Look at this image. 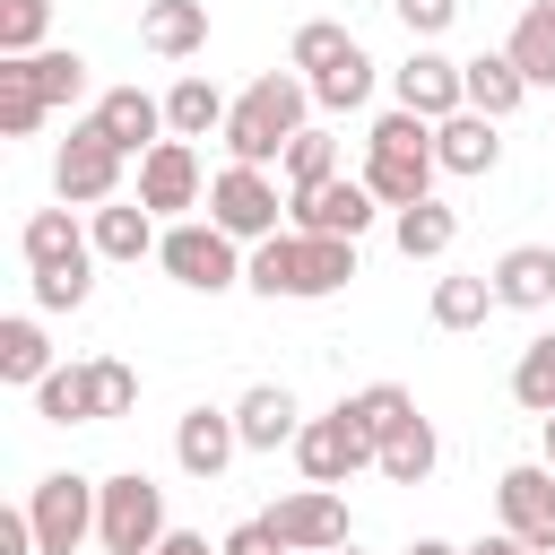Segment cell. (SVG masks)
Here are the masks:
<instances>
[{"label": "cell", "instance_id": "cell-46", "mask_svg": "<svg viewBox=\"0 0 555 555\" xmlns=\"http://www.w3.org/2000/svg\"><path fill=\"white\" fill-rule=\"evenodd\" d=\"M538 442H546V468H555V416H538Z\"/></svg>", "mask_w": 555, "mask_h": 555}, {"label": "cell", "instance_id": "cell-45", "mask_svg": "<svg viewBox=\"0 0 555 555\" xmlns=\"http://www.w3.org/2000/svg\"><path fill=\"white\" fill-rule=\"evenodd\" d=\"M408 555H468V546H451V538H416Z\"/></svg>", "mask_w": 555, "mask_h": 555}, {"label": "cell", "instance_id": "cell-30", "mask_svg": "<svg viewBox=\"0 0 555 555\" xmlns=\"http://www.w3.org/2000/svg\"><path fill=\"white\" fill-rule=\"evenodd\" d=\"M17 61H26V78H35V95H43L52 113L87 95V52H61V43H43V52H17Z\"/></svg>", "mask_w": 555, "mask_h": 555}, {"label": "cell", "instance_id": "cell-32", "mask_svg": "<svg viewBox=\"0 0 555 555\" xmlns=\"http://www.w3.org/2000/svg\"><path fill=\"white\" fill-rule=\"evenodd\" d=\"M338 408L356 416V434H373V451H382V442H390V434L416 416V399H408L399 382H364V390H356V399H338Z\"/></svg>", "mask_w": 555, "mask_h": 555}, {"label": "cell", "instance_id": "cell-27", "mask_svg": "<svg viewBox=\"0 0 555 555\" xmlns=\"http://www.w3.org/2000/svg\"><path fill=\"white\" fill-rule=\"evenodd\" d=\"M43 373H52V338H43V321H35V312H9V321H0V382L35 390Z\"/></svg>", "mask_w": 555, "mask_h": 555}, {"label": "cell", "instance_id": "cell-14", "mask_svg": "<svg viewBox=\"0 0 555 555\" xmlns=\"http://www.w3.org/2000/svg\"><path fill=\"white\" fill-rule=\"evenodd\" d=\"M234 451H243V434H234V408H182V425H173V460H182V477L217 486Z\"/></svg>", "mask_w": 555, "mask_h": 555}, {"label": "cell", "instance_id": "cell-21", "mask_svg": "<svg viewBox=\"0 0 555 555\" xmlns=\"http://www.w3.org/2000/svg\"><path fill=\"white\" fill-rule=\"evenodd\" d=\"M486 278H494V295H503L512 312H546V304H555V251H546V243H512Z\"/></svg>", "mask_w": 555, "mask_h": 555}, {"label": "cell", "instance_id": "cell-2", "mask_svg": "<svg viewBox=\"0 0 555 555\" xmlns=\"http://www.w3.org/2000/svg\"><path fill=\"white\" fill-rule=\"evenodd\" d=\"M156 260H165V278L191 286V295H225V286H243V243H234L217 217H173L165 243H156Z\"/></svg>", "mask_w": 555, "mask_h": 555}, {"label": "cell", "instance_id": "cell-42", "mask_svg": "<svg viewBox=\"0 0 555 555\" xmlns=\"http://www.w3.org/2000/svg\"><path fill=\"white\" fill-rule=\"evenodd\" d=\"M390 9H399V26H408L416 43H434V35L460 17V0H390Z\"/></svg>", "mask_w": 555, "mask_h": 555}, {"label": "cell", "instance_id": "cell-24", "mask_svg": "<svg viewBox=\"0 0 555 555\" xmlns=\"http://www.w3.org/2000/svg\"><path fill=\"white\" fill-rule=\"evenodd\" d=\"M225 113H234V104H225L217 78H199V69L165 87V130H173V139H208V130H225Z\"/></svg>", "mask_w": 555, "mask_h": 555}, {"label": "cell", "instance_id": "cell-16", "mask_svg": "<svg viewBox=\"0 0 555 555\" xmlns=\"http://www.w3.org/2000/svg\"><path fill=\"white\" fill-rule=\"evenodd\" d=\"M434 165L442 173H494L503 165V139H494V113H477V104H460L451 121H434Z\"/></svg>", "mask_w": 555, "mask_h": 555}, {"label": "cell", "instance_id": "cell-9", "mask_svg": "<svg viewBox=\"0 0 555 555\" xmlns=\"http://www.w3.org/2000/svg\"><path fill=\"white\" fill-rule=\"evenodd\" d=\"M494 512H503V529H512L529 555H555V468H546V460L503 468V477H494Z\"/></svg>", "mask_w": 555, "mask_h": 555}, {"label": "cell", "instance_id": "cell-44", "mask_svg": "<svg viewBox=\"0 0 555 555\" xmlns=\"http://www.w3.org/2000/svg\"><path fill=\"white\" fill-rule=\"evenodd\" d=\"M468 555H529V546H520V538H512V529H494V538H477V546H468Z\"/></svg>", "mask_w": 555, "mask_h": 555}, {"label": "cell", "instance_id": "cell-35", "mask_svg": "<svg viewBox=\"0 0 555 555\" xmlns=\"http://www.w3.org/2000/svg\"><path fill=\"white\" fill-rule=\"evenodd\" d=\"M356 52V35L338 26V17H304L295 26V43H286V69H304V78H321L330 61H347Z\"/></svg>", "mask_w": 555, "mask_h": 555}, {"label": "cell", "instance_id": "cell-17", "mask_svg": "<svg viewBox=\"0 0 555 555\" xmlns=\"http://www.w3.org/2000/svg\"><path fill=\"white\" fill-rule=\"evenodd\" d=\"M434 147H364V191L382 199V208H416V199H434Z\"/></svg>", "mask_w": 555, "mask_h": 555}, {"label": "cell", "instance_id": "cell-28", "mask_svg": "<svg viewBox=\"0 0 555 555\" xmlns=\"http://www.w3.org/2000/svg\"><path fill=\"white\" fill-rule=\"evenodd\" d=\"M434 460H442V434H434L425 416H408V425L373 451V468H382L390 486H425V477H434Z\"/></svg>", "mask_w": 555, "mask_h": 555}, {"label": "cell", "instance_id": "cell-15", "mask_svg": "<svg viewBox=\"0 0 555 555\" xmlns=\"http://www.w3.org/2000/svg\"><path fill=\"white\" fill-rule=\"evenodd\" d=\"M234 434H243V451H295V434H304L295 390H286V382H251V390L234 399Z\"/></svg>", "mask_w": 555, "mask_h": 555}, {"label": "cell", "instance_id": "cell-25", "mask_svg": "<svg viewBox=\"0 0 555 555\" xmlns=\"http://www.w3.org/2000/svg\"><path fill=\"white\" fill-rule=\"evenodd\" d=\"M390 243H399L408 260H442V251L460 243V208H442V199H416V208H390Z\"/></svg>", "mask_w": 555, "mask_h": 555}, {"label": "cell", "instance_id": "cell-36", "mask_svg": "<svg viewBox=\"0 0 555 555\" xmlns=\"http://www.w3.org/2000/svg\"><path fill=\"white\" fill-rule=\"evenodd\" d=\"M243 286H251V295H269V304H278V295L295 304V234L251 243V251H243Z\"/></svg>", "mask_w": 555, "mask_h": 555}, {"label": "cell", "instance_id": "cell-8", "mask_svg": "<svg viewBox=\"0 0 555 555\" xmlns=\"http://www.w3.org/2000/svg\"><path fill=\"white\" fill-rule=\"evenodd\" d=\"M295 468H304V486H347L356 468H373V434H356L347 408L304 416V434H295Z\"/></svg>", "mask_w": 555, "mask_h": 555}, {"label": "cell", "instance_id": "cell-12", "mask_svg": "<svg viewBox=\"0 0 555 555\" xmlns=\"http://www.w3.org/2000/svg\"><path fill=\"white\" fill-rule=\"evenodd\" d=\"M139 199L156 217H182V208H208V182H199V147L191 139H156L139 156Z\"/></svg>", "mask_w": 555, "mask_h": 555}, {"label": "cell", "instance_id": "cell-5", "mask_svg": "<svg viewBox=\"0 0 555 555\" xmlns=\"http://www.w3.org/2000/svg\"><path fill=\"white\" fill-rule=\"evenodd\" d=\"M121 147L95 130V121H78L69 139H61V156H52V191L69 199V208H104V199H121Z\"/></svg>", "mask_w": 555, "mask_h": 555}, {"label": "cell", "instance_id": "cell-41", "mask_svg": "<svg viewBox=\"0 0 555 555\" xmlns=\"http://www.w3.org/2000/svg\"><path fill=\"white\" fill-rule=\"evenodd\" d=\"M52 0H0V52H43Z\"/></svg>", "mask_w": 555, "mask_h": 555}, {"label": "cell", "instance_id": "cell-18", "mask_svg": "<svg viewBox=\"0 0 555 555\" xmlns=\"http://www.w3.org/2000/svg\"><path fill=\"white\" fill-rule=\"evenodd\" d=\"M87 234H95V260H147V251L165 243L147 199H104V208H87Z\"/></svg>", "mask_w": 555, "mask_h": 555}, {"label": "cell", "instance_id": "cell-11", "mask_svg": "<svg viewBox=\"0 0 555 555\" xmlns=\"http://www.w3.org/2000/svg\"><path fill=\"white\" fill-rule=\"evenodd\" d=\"M390 104H408V113H425V121H451V113L468 104V69H460L451 52H434V43H416V52L390 69Z\"/></svg>", "mask_w": 555, "mask_h": 555}, {"label": "cell", "instance_id": "cell-47", "mask_svg": "<svg viewBox=\"0 0 555 555\" xmlns=\"http://www.w3.org/2000/svg\"><path fill=\"white\" fill-rule=\"evenodd\" d=\"M330 555H364V546H356V538H347V546H330Z\"/></svg>", "mask_w": 555, "mask_h": 555}, {"label": "cell", "instance_id": "cell-4", "mask_svg": "<svg viewBox=\"0 0 555 555\" xmlns=\"http://www.w3.org/2000/svg\"><path fill=\"white\" fill-rule=\"evenodd\" d=\"M95 494H104V477H78V468L35 477V486H26L35 546H43V555H78V546H95Z\"/></svg>", "mask_w": 555, "mask_h": 555}, {"label": "cell", "instance_id": "cell-33", "mask_svg": "<svg viewBox=\"0 0 555 555\" xmlns=\"http://www.w3.org/2000/svg\"><path fill=\"white\" fill-rule=\"evenodd\" d=\"M278 173H286V191H312V182H330V173H338V139H330L321 121H304V130L286 139Z\"/></svg>", "mask_w": 555, "mask_h": 555}, {"label": "cell", "instance_id": "cell-1", "mask_svg": "<svg viewBox=\"0 0 555 555\" xmlns=\"http://www.w3.org/2000/svg\"><path fill=\"white\" fill-rule=\"evenodd\" d=\"M304 121H312V78H304V69H260V78L234 95V113H225L217 139H225L234 165H278Z\"/></svg>", "mask_w": 555, "mask_h": 555}, {"label": "cell", "instance_id": "cell-34", "mask_svg": "<svg viewBox=\"0 0 555 555\" xmlns=\"http://www.w3.org/2000/svg\"><path fill=\"white\" fill-rule=\"evenodd\" d=\"M35 416H43V425H95V408H87V364H52V373L35 382Z\"/></svg>", "mask_w": 555, "mask_h": 555}, {"label": "cell", "instance_id": "cell-6", "mask_svg": "<svg viewBox=\"0 0 555 555\" xmlns=\"http://www.w3.org/2000/svg\"><path fill=\"white\" fill-rule=\"evenodd\" d=\"M260 520H269L278 555H330V546H347V494H338V486H295V494L269 503Z\"/></svg>", "mask_w": 555, "mask_h": 555}, {"label": "cell", "instance_id": "cell-20", "mask_svg": "<svg viewBox=\"0 0 555 555\" xmlns=\"http://www.w3.org/2000/svg\"><path fill=\"white\" fill-rule=\"evenodd\" d=\"M139 43L156 61H191L208 43V0H147L139 9Z\"/></svg>", "mask_w": 555, "mask_h": 555}, {"label": "cell", "instance_id": "cell-19", "mask_svg": "<svg viewBox=\"0 0 555 555\" xmlns=\"http://www.w3.org/2000/svg\"><path fill=\"white\" fill-rule=\"evenodd\" d=\"M17 251H26V269H69V260H95V234H87V225L69 217V199H61V208H35V217H26Z\"/></svg>", "mask_w": 555, "mask_h": 555}, {"label": "cell", "instance_id": "cell-39", "mask_svg": "<svg viewBox=\"0 0 555 555\" xmlns=\"http://www.w3.org/2000/svg\"><path fill=\"white\" fill-rule=\"evenodd\" d=\"M364 95H373V61H364V43H356L347 61H330V69L312 78V104H321V113H356Z\"/></svg>", "mask_w": 555, "mask_h": 555}, {"label": "cell", "instance_id": "cell-13", "mask_svg": "<svg viewBox=\"0 0 555 555\" xmlns=\"http://www.w3.org/2000/svg\"><path fill=\"white\" fill-rule=\"evenodd\" d=\"M87 121H95L121 156H147L156 139H173V130H165V95H147V87H104Z\"/></svg>", "mask_w": 555, "mask_h": 555}, {"label": "cell", "instance_id": "cell-29", "mask_svg": "<svg viewBox=\"0 0 555 555\" xmlns=\"http://www.w3.org/2000/svg\"><path fill=\"white\" fill-rule=\"evenodd\" d=\"M503 52L520 61V78H529V87H555V0H529Z\"/></svg>", "mask_w": 555, "mask_h": 555}, {"label": "cell", "instance_id": "cell-7", "mask_svg": "<svg viewBox=\"0 0 555 555\" xmlns=\"http://www.w3.org/2000/svg\"><path fill=\"white\" fill-rule=\"evenodd\" d=\"M208 217L234 234V243H269V234H286L278 217V182H269V165H225L217 182H208Z\"/></svg>", "mask_w": 555, "mask_h": 555}, {"label": "cell", "instance_id": "cell-40", "mask_svg": "<svg viewBox=\"0 0 555 555\" xmlns=\"http://www.w3.org/2000/svg\"><path fill=\"white\" fill-rule=\"evenodd\" d=\"M35 278V312H78L95 295V260H69V269H26Z\"/></svg>", "mask_w": 555, "mask_h": 555}, {"label": "cell", "instance_id": "cell-26", "mask_svg": "<svg viewBox=\"0 0 555 555\" xmlns=\"http://www.w3.org/2000/svg\"><path fill=\"white\" fill-rule=\"evenodd\" d=\"M460 69H468V104H477V113H494V121H512V113H520L529 78H520V61H512V52H477V61H460Z\"/></svg>", "mask_w": 555, "mask_h": 555}, {"label": "cell", "instance_id": "cell-23", "mask_svg": "<svg viewBox=\"0 0 555 555\" xmlns=\"http://www.w3.org/2000/svg\"><path fill=\"white\" fill-rule=\"evenodd\" d=\"M503 295H494V278L486 269H451V278H434V330H486V312H494Z\"/></svg>", "mask_w": 555, "mask_h": 555}, {"label": "cell", "instance_id": "cell-37", "mask_svg": "<svg viewBox=\"0 0 555 555\" xmlns=\"http://www.w3.org/2000/svg\"><path fill=\"white\" fill-rule=\"evenodd\" d=\"M87 408H95V425L130 416V408H139V373H130L121 356H87Z\"/></svg>", "mask_w": 555, "mask_h": 555}, {"label": "cell", "instance_id": "cell-22", "mask_svg": "<svg viewBox=\"0 0 555 555\" xmlns=\"http://www.w3.org/2000/svg\"><path fill=\"white\" fill-rule=\"evenodd\" d=\"M356 278V243L347 234H295V304H321Z\"/></svg>", "mask_w": 555, "mask_h": 555}, {"label": "cell", "instance_id": "cell-31", "mask_svg": "<svg viewBox=\"0 0 555 555\" xmlns=\"http://www.w3.org/2000/svg\"><path fill=\"white\" fill-rule=\"evenodd\" d=\"M43 95H35V78H26V61L17 52H0V139H35L43 130Z\"/></svg>", "mask_w": 555, "mask_h": 555}, {"label": "cell", "instance_id": "cell-10", "mask_svg": "<svg viewBox=\"0 0 555 555\" xmlns=\"http://www.w3.org/2000/svg\"><path fill=\"white\" fill-rule=\"evenodd\" d=\"M286 217H295V234H364L373 217H382V199L364 191V173H330V182H312V191H286Z\"/></svg>", "mask_w": 555, "mask_h": 555}, {"label": "cell", "instance_id": "cell-3", "mask_svg": "<svg viewBox=\"0 0 555 555\" xmlns=\"http://www.w3.org/2000/svg\"><path fill=\"white\" fill-rule=\"evenodd\" d=\"M156 538H165V486L147 468L104 477V494H95V546L104 555H156Z\"/></svg>", "mask_w": 555, "mask_h": 555}, {"label": "cell", "instance_id": "cell-43", "mask_svg": "<svg viewBox=\"0 0 555 555\" xmlns=\"http://www.w3.org/2000/svg\"><path fill=\"white\" fill-rule=\"evenodd\" d=\"M156 555H225V546H208L199 529H165V538H156Z\"/></svg>", "mask_w": 555, "mask_h": 555}, {"label": "cell", "instance_id": "cell-38", "mask_svg": "<svg viewBox=\"0 0 555 555\" xmlns=\"http://www.w3.org/2000/svg\"><path fill=\"white\" fill-rule=\"evenodd\" d=\"M512 399H520L529 416H555V330L520 347V364H512Z\"/></svg>", "mask_w": 555, "mask_h": 555}]
</instances>
